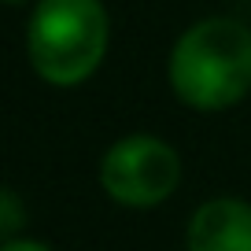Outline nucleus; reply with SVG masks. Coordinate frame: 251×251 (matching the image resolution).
Returning <instances> with one entry per match:
<instances>
[{
	"label": "nucleus",
	"mask_w": 251,
	"mask_h": 251,
	"mask_svg": "<svg viewBox=\"0 0 251 251\" xmlns=\"http://www.w3.org/2000/svg\"><path fill=\"white\" fill-rule=\"evenodd\" d=\"M170 89L196 111H222L251 93V30L236 19L188 26L170 52Z\"/></svg>",
	"instance_id": "obj_1"
},
{
	"label": "nucleus",
	"mask_w": 251,
	"mask_h": 251,
	"mask_svg": "<svg viewBox=\"0 0 251 251\" xmlns=\"http://www.w3.org/2000/svg\"><path fill=\"white\" fill-rule=\"evenodd\" d=\"M33 71L52 85H78L107 52V11L100 0H41L26 26Z\"/></svg>",
	"instance_id": "obj_2"
},
{
	"label": "nucleus",
	"mask_w": 251,
	"mask_h": 251,
	"mask_svg": "<svg viewBox=\"0 0 251 251\" xmlns=\"http://www.w3.org/2000/svg\"><path fill=\"white\" fill-rule=\"evenodd\" d=\"M100 181L115 203L155 207L181 185V159L166 141L137 133L107 148Z\"/></svg>",
	"instance_id": "obj_3"
},
{
	"label": "nucleus",
	"mask_w": 251,
	"mask_h": 251,
	"mask_svg": "<svg viewBox=\"0 0 251 251\" xmlns=\"http://www.w3.org/2000/svg\"><path fill=\"white\" fill-rule=\"evenodd\" d=\"M188 251H251V203L211 200L188 222Z\"/></svg>",
	"instance_id": "obj_4"
},
{
	"label": "nucleus",
	"mask_w": 251,
	"mask_h": 251,
	"mask_svg": "<svg viewBox=\"0 0 251 251\" xmlns=\"http://www.w3.org/2000/svg\"><path fill=\"white\" fill-rule=\"evenodd\" d=\"M23 222V203L11 188H4V196H0V229H4V240H15V229Z\"/></svg>",
	"instance_id": "obj_5"
},
{
	"label": "nucleus",
	"mask_w": 251,
	"mask_h": 251,
	"mask_svg": "<svg viewBox=\"0 0 251 251\" xmlns=\"http://www.w3.org/2000/svg\"><path fill=\"white\" fill-rule=\"evenodd\" d=\"M0 251H52V248H45V244H37V240H8Z\"/></svg>",
	"instance_id": "obj_6"
},
{
	"label": "nucleus",
	"mask_w": 251,
	"mask_h": 251,
	"mask_svg": "<svg viewBox=\"0 0 251 251\" xmlns=\"http://www.w3.org/2000/svg\"><path fill=\"white\" fill-rule=\"evenodd\" d=\"M11 4H19V0H11Z\"/></svg>",
	"instance_id": "obj_7"
}]
</instances>
